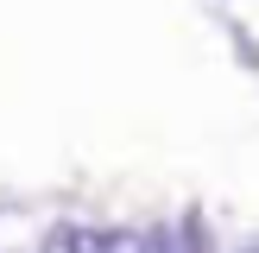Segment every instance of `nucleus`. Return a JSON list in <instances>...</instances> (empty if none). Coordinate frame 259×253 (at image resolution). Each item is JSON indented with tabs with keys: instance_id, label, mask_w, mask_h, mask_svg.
<instances>
[{
	"instance_id": "obj_1",
	"label": "nucleus",
	"mask_w": 259,
	"mask_h": 253,
	"mask_svg": "<svg viewBox=\"0 0 259 253\" xmlns=\"http://www.w3.org/2000/svg\"><path fill=\"white\" fill-rule=\"evenodd\" d=\"M32 253H101V228H89V222H51Z\"/></svg>"
},
{
	"instance_id": "obj_2",
	"label": "nucleus",
	"mask_w": 259,
	"mask_h": 253,
	"mask_svg": "<svg viewBox=\"0 0 259 253\" xmlns=\"http://www.w3.org/2000/svg\"><path fill=\"white\" fill-rule=\"evenodd\" d=\"M101 253H139V228H101Z\"/></svg>"
}]
</instances>
